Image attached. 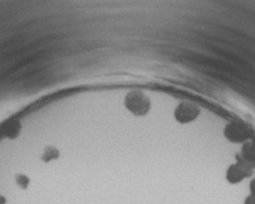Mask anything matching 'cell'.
Segmentation results:
<instances>
[{"label":"cell","instance_id":"1","mask_svg":"<svg viewBox=\"0 0 255 204\" xmlns=\"http://www.w3.org/2000/svg\"><path fill=\"white\" fill-rule=\"evenodd\" d=\"M224 137L231 143L243 145V143L253 140L254 131L243 122L232 120L224 126Z\"/></svg>","mask_w":255,"mask_h":204},{"label":"cell","instance_id":"2","mask_svg":"<svg viewBox=\"0 0 255 204\" xmlns=\"http://www.w3.org/2000/svg\"><path fill=\"white\" fill-rule=\"evenodd\" d=\"M124 106L131 114L143 117L151 111V100L142 92L134 90L127 94L124 99Z\"/></svg>","mask_w":255,"mask_h":204},{"label":"cell","instance_id":"3","mask_svg":"<svg viewBox=\"0 0 255 204\" xmlns=\"http://www.w3.org/2000/svg\"><path fill=\"white\" fill-rule=\"evenodd\" d=\"M255 165L247 163L245 161H241L237 158L235 163H232L226 170V180L227 183L232 185L241 184L246 179L252 178L254 175Z\"/></svg>","mask_w":255,"mask_h":204},{"label":"cell","instance_id":"4","mask_svg":"<svg viewBox=\"0 0 255 204\" xmlns=\"http://www.w3.org/2000/svg\"><path fill=\"white\" fill-rule=\"evenodd\" d=\"M201 114V108L192 102H180L174 111V118L180 124H190L195 122Z\"/></svg>","mask_w":255,"mask_h":204},{"label":"cell","instance_id":"5","mask_svg":"<svg viewBox=\"0 0 255 204\" xmlns=\"http://www.w3.org/2000/svg\"><path fill=\"white\" fill-rule=\"evenodd\" d=\"M237 158L252 165H255V141L251 140V141L243 143L242 147H241V152L237 154Z\"/></svg>","mask_w":255,"mask_h":204},{"label":"cell","instance_id":"6","mask_svg":"<svg viewBox=\"0 0 255 204\" xmlns=\"http://www.w3.org/2000/svg\"><path fill=\"white\" fill-rule=\"evenodd\" d=\"M243 204H255V195L251 194V195L247 196V197L245 198V202H243Z\"/></svg>","mask_w":255,"mask_h":204},{"label":"cell","instance_id":"7","mask_svg":"<svg viewBox=\"0 0 255 204\" xmlns=\"http://www.w3.org/2000/svg\"><path fill=\"white\" fill-rule=\"evenodd\" d=\"M249 189H251V194L255 195V176L252 178L251 184H249Z\"/></svg>","mask_w":255,"mask_h":204}]
</instances>
